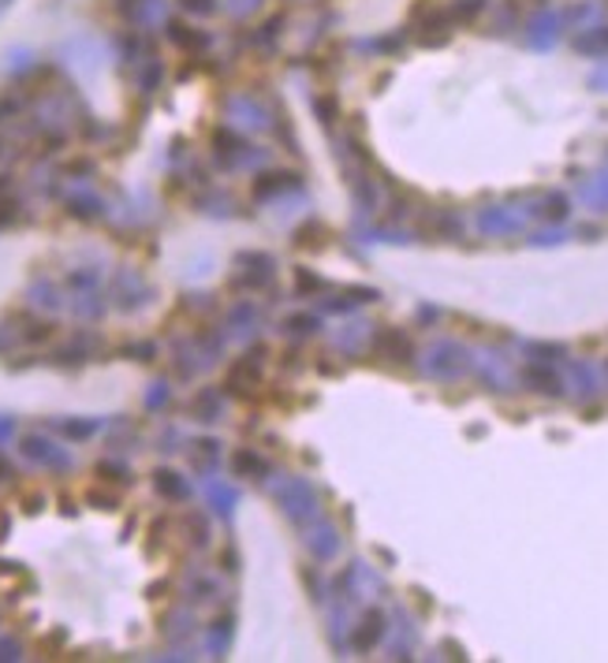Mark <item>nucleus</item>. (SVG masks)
<instances>
[{"instance_id":"obj_9","label":"nucleus","mask_w":608,"mask_h":663,"mask_svg":"<svg viewBox=\"0 0 608 663\" xmlns=\"http://www.w3.org/2000/svg\"><path fill=\"white\" fill-rule=\"evenodd\" d=\"M154 488L168 504H187L191 499V481L176 474V470H154Z\"/></svg>"},{"instance_id":"obj_3","label":"nucleus","mask_w":608,"mask_h":663,"mask_svg":"<svg viewBox=\"0 0 608 663\" xmlns=\"http://www.w3.org/2000/svg\"><path fill=\"white\" fill-rule=\"evenodd\" d=\"M19 451H23L27 462H34L38 470H53V474H67L72 470V455H67V448L53 444L49 436L42 433H27L19 440Z\"/></svg>"},{"instance_id":"obj_2","label":"nucleus","mask_w":608,"mask_h":663,"mask_svg":"<svg viewBox=\"0 0 608 663\" xmlns=\"http://www.w3.org/2000/svg\"><path fill=\"white\" fill-rule=\"evenodd\" d=\"M161 30H165L168 42H172L187 60H206L209 49H213V34H209V30H202V27H195V23H187V19H172V15H168Z\"/></svg>"},{"instance_id":"obj_18","label":"nucleus","mask_w":608,"mask_h":663,"mask_svg":"<svg viewBox=\"0 0 608 663\" xmlns=\"http://www.w3.org/2000/svg\"><path fill=\"white\" fill-rule=\"evenodd\" d=\"M23 217H27V206L19 202L15 194H8V190H4V194H0V231L15 228V224H19V220H23Z\"/></svg>"},{"instance_id":"obj_30","label":"nucleus","mask_w":608,"mask_h":663,"mask_svg":"<svg viewBox=\"0 0 608 663\" xmlns=\"http://www.w3.org/2000/svg\"><path fill=\"white\" fill-rule=\"evenodd\" d=\"M146 403H149V410L165 407V403H168V388H165V385H154V391H149V399H146Z\"/></svg>"},{"instance_id":"obj_24","label":"nucleus","mask_w":608,"mask_h":663,"mask_svg":"<svg viewBox=\"0 0 608 663\" xmlns=\"http://www.w3.org/2000/svg\"><path fill=\"white\" fill-rule=\"evenodd\" d=\"M119 355L132 358V361H154L157 358V344H149V339H135V344H124Z\"/></svg>"},{"instance_id":"obj_1","label":"nucleus","mask_w":608,"mask_h":663,"mask_svg":"<svg viewBox=\"0 0 608 663\" xmlns=\"http://www.w3.org/2000/svg\"><path fill=\"white\" fill-rule=\"evenodd\" d=\"M262 355H265V350L254 347V350H247L243 358H235L232 366H228V373H224V391H228V396L251 399L254 388H262Z\"/></svg>"},{"instance_id":"obj_32","label":"nucleus","mask_w":608,"mask_h":663,"mask_svg":"<svg viewBox=\"0 0 608 663\" xmlns=\"http://www.w3.org/2000/svg\"><path fill=\"white\" fill-rule=\"evenodd\" d=\"M135 4H138V0H113V8H116V15H119V19H124V23H127V15H132V12H135Z\"/></svg>"},{"instance_id":"obj_7","label":"nucleus","mask_w":608,"mask_h":663,"mask_svg":"<svg viewBox=\"0 0 608 663\" xmlns=\"http://www.w3.org/2000/svg\"><path fill=\"white\" fill-rule=\"evenodd\" d=\"M132 78H135V90L143 97H154L157 90L165 86V60L157 53H149L146 60H138V64L132 67Z\"/></svg>"},{"instance_id":"obj_14","label":"nucleus","mask_w":608,"mask_h":663,"mask_svg":"<svg viewBox=\"0 0 608 663\" xmlns=\"http://www.w3.org/2000/svg\"><path fill=\"white\" fill-rule=\"evenodd\" d=\"M179 529H184V540L191 548L209 545V522H206V515H198V511H187V515L179 518Z\"/></svg>"},{"instance_id":"obj_26","label":"nucleus","mask_w":608,"mask_h":663,"mask_svg":"<svg viewBox=\"0 0 608 663\" xmlns=\"http://www.w3.org/2000/svg\"><path fill=\"white\" fill-rule=\"evenodd\" d=\"M23 660V641L19 638H0V663Z\"/></svg>"},{"instance_id":"obj_29","label":"nucleus","mask_w":608,"mask_h":663,"mask_svg":"<svg viewBox=\"0 0 608 663\" xmlns=\"http://www.w3.org/2000/svg\"><path fill=\"white\" fill-rule=\"evenodd\" d=\"M64 641H67V630L56 627L53 634H49V638L42 641V649H45V652H60V645H64Z\"/></svg>"},{"instance_id":"obj_17","label":"nucleus","mask_w":608,"mask_h":663,"mask_svg":"<svg viewBox=\"0 0 608 663\" xmlns=\"http://www.w3.org/2000/svg\"><path fill=\"white\" fill-rule=\"evenodd\" d=\"M53 429L56 433H64L67 440H90L97 433V421H83V418H60V421H53Z\"/></svg>"},{"instance_id":"obj_8","label":"nucleus","mask_w":608,"mask_h":663,"mask_svg":"<svg viewBox=\"0 0 608 663\" xmlns=\"http://www.w3.org/2000/svg\"><path fill=\"white\" fill-rule=\"evenodd\" d=\"M281 38H284V15H273V19H265V23L247 30V45H251L258 56L273 53V49L281 45Z\"/></svg>"},{"instance_id":"obj_13","label":"nucleus","mask_w":608,"mask_h":663,"mask_svg":"<svg viewBox=\"0 0 608 663\" xmlns=\"http://www.w3.org/2000/svg\"><path fill=\"white\" fill-rule=\"evenodd\" d=\"M27 298L34 309H60L64 306V298H60V287L53 280H34V284L27 287Z\"/></svg>"},{"instance_id":"obj_28","label":"nucleus","mask_w":608,"mask_h":663,"mask_svg":"<svg viewBox=\"0 0 608 663\" xmlns=\"http://www.w3.org/2000/svg\"><path fill=\"white\" fill-rule=\"evenodd\" d=\"M23 511H27V515H38V511H45V496H42V492H27V496H23Z\"/></svg>"},{"instance_id":"obj_20","label":"nucleus","mask_w":608,"mask_h":663,"mask_svg":"<svg viewBox=\"0 0 608 663\" xmlns=\"http://www.w3.org/2000/svg\"><path fill=\"white\" fill-rule=\"evenodd\" d=\"M179 12H184L187 19H209L217 15L224 8V0H176Z\"/></svg>"},{"instance_id":"obj_5","label":"nucleus","mask_w":608,"mask_h":663,"mask_svg":"<svg viewBox=\"0 0 608 663\" xmlns=\"http://www.w3.org/2000/svg\"><path fill=\"white\" fill-rule=\"evenodd\" d=\"M8 320H12V328H15V336L23 347H42V344H49V339H56V325L53 320H45L42 314H34V309H15Z\"/></svg>"},{"instance_id":"obj_4","label":"nucleus","mask_w":608,"mask_h":663,"mask_svg":"<svg viewBox=\"0 0 608 663\" xmlns=\"http://www.w3.org/2000/svg\"><path fill=\"white\" fill-rule=\"evenodd\" d=\"M113 298H116L119 309L132 314V309H143L149 298H154V287H149L135 269H119L116 280H113Z\"/></svg>"},{"instance_id":"obj_25","label":"nucleus","mask_w":608,"mask_h":663,"mask_svg":"<svg viewBox=\"0 0 608 663\" xmlns=\"http://www.w3.org/2000/svg\"><path fill=\"white\" fill-rule=\"evenodd\" d=\"M209 504L221 511V515H228V511H232V504H235V496L224 485H209Z\"/></svg>"},{"instance_id":"obj_33","label":"nucleus","mask_w":608,"mask_h":663,"mask_svg":"<svg viewBox=\"0 0 608 663\" xmlns=\"http://www.w3.org/2000/svg\"><path fill=\"white\" fill-rule=\"evenodd\" d=\"M8 160H15V146L8 138H0V165H8Z\"/></svg>"},{"instance_id":"obj_21","label":"nucleus","mask_w":608,"mask_h":663,"mask_svg":"<svg viewBox=\"0 0 608 663\" xmlns=\"http://www.w3.org/2000/svg\"><path fill=\"white\" fill-rule=\"evenodd\" d=\"M86 504L94 507V511H116L119 507V492H113L102 481V485H94V488L86 492Z\"/></svg>"},{"instance_id":"obj_16","label":"nucleus","mask_w":608,"mask_h":663,"mask_svg":"<svg viewBox=\"0 0 608 663\" xmlns=\"http://www.w3.org/2000/svg\"><path fill=\"white\" fill-rule=\"evenodd\" d=\"M165 634L172 638V641L191 638V634H195V615H191V611H187V608L168 611V615H165Z\"/></svg>"},{"instance_id":"obj_19","label":"nucleus","mask_w":608,"mask_h":663,"mask_svg":"<svg viewBox=\"0 0 608 663\" xmlns=\"http://www.w3.org/2000/svg\"><path fill=\"white\" fill-rule=\"evenodd\" d=\"M23 108H27V97L23 94H15V90H0V127L23 116Z\"/></svg>"},{"instance_id":"obj_6","label":"nucleus","mask_w":608,"mask_h":663,"mask_svg":"<svg viewBox=\"0 0 608 663\" xmlns=\"http://www.w3.org/2000/svg\"><path fill=\"white\" fill-rule=\"evenodd\" d=\"M64 206H67V213H72L75 220H97L105 213L102 194H97L94 187H86L83 179L64 190Z\"/></svg>"},{"instance_id":"obj_10","label":"nucleus","mask_w":608,"mask_h":663,"mask_svg":"<svg viewBox=\"0 0 608 663\" xmlns=\"http://www.w3.org/2000/svg\"><path fill=\"white\" fill-rule=\"evenodd\" d=\"M187 414H191L195 421H206V425H213V421H221L224 414V399L217 388H202L198 396L187 403Z\"/></svg>"},{"instance_id":"obj_12","label":"nucleus","mask_w":608,"mask_h":663,"mask_svg":"<svg viewBox=\"0 0 608 663\" xmlns=\"http://www.w3.org/2000/svg\"><path fill=\"white\" fill-rule=\"evenodd\" d=\"M232 470H235V477H243V481H262L265 477V459L251 448H239L232 455Z\"/></svg>"},{"instance_id":"obj_11","label":"nucleus","mask_w":608,"mask_h":663,"mask_svg":"<svg viewBox=\"0 0 608 663\" xmlns=\"http://www.w3.org/2000/svg\"><path fill=\"white\" fill-rule=\"evenodd\" d=\"M187 455H191V466L198 474H213L217 462H221V444H217V440H195Z\"/></svg>"},{"instance_id":"obj_36","label":"nucleus","mask_w":608,"mask_h":663,"mask_svg":"<svg viewBox=\"0 0 608 663\" xmlns=\"http://www.w3.org/2000/svg\"><path fill=\"white\" fill-rule=\"evenodd\" d=\"M4 190H12V179H8L4 172H0V194H4Z\"/></svg>"},{"instance_id":"obj_37","label":"nucleus","mask_w":608,"mask_h":663,"mask_svg":"<svg viewBox=\"0 0 608 663\" xmlns=\"http://www.w3.org/2000/svg\"><path fill=\"white\" fill-rule=\"evenodd\" d=\"M15 4V0H0V15H4L8 12V8H12Z\"/></svg>"},{"instance_id":"obj_23","label":"nucleus","mask_w":608,"mask_h":663,"mask_svg":"<svg viewBox=\"0 0 608 663\" xmlns=\"http://www.w3.org/2000/svg\"><path fill=\"white\" fill-rule=\"evenodd\" d=\"M287 179H292V176H284V172H273V176L254 179V198H258V202H265V198H273L276 190L287 187Z\"/></svg>"},{"instance_id":"obj_27","label":"nucleus","mask_w":608,"mask_h":663,"mask_svg":"<svg viewBox=\"0 0 608 663\" xmlns=\"http://www.w3.org/2000/svg\"><path fill=\"white\" fill-rule=\"evenodd\" d=\"M258 4H262V0H224L228 15H235V19H243V15L258 12Z\"/></svg>"},{"instance_id":"obj_35","label":"nucleus","mask_w":608,"mask_h":663,"mask_svg":"<svg viewBox=\"0 0 608 663\" xmlns=\"http://www.w3.org/2000/svg\"><path fill=\"white\" fill-rule=\"evenodd\" d=\"M12 477H15V466L4 455H0V485H4V481H12Z\"/></svg>"},{"instance_id":"obj_15","label":"nucleus","mask_w":608,"mask_h":663,"mask_svg":"<svg viewBox=\"0 0 608 663\" xmlns=\"http://www.w3.org/2000/svg\"><path fill=\"white\" fill-rule=\"evenodd\" d=\"M94 474L105 481V485H116V488H127V485H135V474L132 470L124 466L119 459H102L94 466Z\"/></svg>"},{"instance_id":"obj_31","label":"nucleus","mask_w":608,"mask_h":663,"mask_svg":"<svg viewBox=\"0 0 608 663\" xmlns=\"http://www.w3.org/2000/svg\"><path fill=\"white\" fill-rule=\"evenodd\" d=\"M12 436H15V418H4V414H0V448H4Z\"/></svg>"},{"instance_id":"obj_22","label":"nucleus","mask_w":608,"mask_h":663,"mask_svg":"<svg viewBox=\"0 0 608 663\" xmlns=\"http://www.w3.org/2000/svg\"><path fill=\"white\" fill-rule=\"evenodd\" d=\"M228 641H232V615L213 622V630H209V652H213V656H221V652L228 649Z\"/></svg>"},{"instance_id":"obj_34","label":"nucleus","mask_w":608,"mask_h":663,"mask_svg":"<svg viewBox=\"0 0 608 663\" xmlns=\"http://www.w3.org/2000/svg\"><path fill=\"white\" fill-rule=\"evenodd\" d=\"M8 534H12V515L0 507V540H8Z\"/></svg>"}]
</instances>
